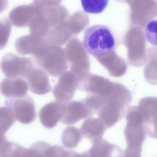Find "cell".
Listing matches in <instances>:
<instances>
[{
    "instance_id": "cell-16",
    "label": "cell",
    "mask_w": 157,
    "mask_h": 157,
    "mask_svg": "<svg viewBox=\"0 0 157 157\" xmlns=\"http://www.w3.org/2000/svg\"><path fill=\"white\" fill-rule=\"evenodd\" d=\"M29 88L26 80L20 77H6L2 80L0 83L1 94L10 98H16L25 95Z\"/></svg>"
},
{
    "instance_id": "cell-29",
    "label": "cell",
    "mask_w": 157,
    "mask_h": 157,
    "mask_svg": "<svg viewBox=\"0 0 157 157\" xmlns=\"http://www.w3.org/2000/svg\"><path fill=\"white\" fill-rule=\"evenodd\" d=\"M12 24L8 18H4L0 21V46L1 49L6 45L11 29Z\"/></svg>"
},
{
    "instance_id": "cell-15",
    "label": "cell",
    "mask_w": 157,
    "mask_h": 157,
    "mask_svg": "<svg viewBox=\"0 0 157 157\" xmlns=\"http://www.w3.org/2000/svg\"><path fill=\"white\" fill-rule=\"evenodd\" d=\"M31 92L44 95L52 90L47 73L41 67L35 66L25 79Z\"/></svg>"
},
{
    "instance_id": "cell-30",
    "label": "cell",
    "mask_w": 157,
    "mask_h": 157,
    "mask_svg": "<svg viewBox=\"0 0 157 157\" xmlns=\"http://www.w3.org/2000/svg\"><path fill=\"white\" fill-rule=\"evenodd\" d=\"M144 33L146 40L157 47V20H151L147 24Z\"/></svg>"
},
{
    "instance_id": "cell-8",
    "label": "cell",
    "mask_w": 157,
    "mask_h": 157,
    "mask_svg": "<svg viewBox=\"0 0 157 157\" xmlns=\"http://www.w3.org/2000/svg\"><path fill=\"white\" fill-rule=\"evenodd\" d=\"M79 81L71 71H66L60 77L52 90L53 94L58 101L66 103L70 101L78 89Z\"/></svg>"
},
{
    "instance_id": "cell-6",
    "label": "cell",
    "mask_w": 157,
    "mask_h": 157,
    "mask_svg": "<svg viewBox=\"0 0 157 157\" xmlns=\"http://www.w3.org/2000/svg\"><path fill=\"white\" fill-rule=\"evenodd\" d=\"M35 66L31 59L19 57L12 53L4 54L1 62L3 73L9 77H20L25 79Z\"/></svg>"
},
{
    "instance_id": "cell-10",
    "label": "cell",
    "mask_w": 157,
    "mask_h": 157,
    "mask_svg": "<svg viewBox=\"0 0 157 157\" xmlns=\"http://www.w3.org/2000/svg\"><path fill=\"white\" fill-rule=\"evenodd\" d=\"M14 99L11 108L16 120L23 124L32 122L36 116L33 99L28 95Z\"/></svg>"
},
{
    "instance_id": "cell-1",
    "label": "cell",
    "mask_w": 157,
    "mask_h": 157,
    "mask_svg": "<svg viewBox=\"0 0 157 157\" xmlns=\"http://www.w3.org/2000/svg\"><path fill=\"white\" fill-rule=\"evenodd\" d=\"M82 43L87 53L96 59L116 50L113 33L109 27L103 25H96L87 28Z\"/></svg>"
},
{
    "instance_id": "cell-26",
    "label": "cell",
    "mask_w": 157,
    "mask_h": 157,
    "mask_svg": "<svg viewBox=\"0 0 157 157\" xmlns=\"http://www.w3.org/2000/svg\"><path fill=\"white\" fill-rule=\"evenodd\" d=\"M0 135H4L5 133L13 125L15 118L13 112L9 107L0 108Z\"/></svg>"
},
{
    "instance_id": "cell-18",
    "label": "cell",
    "mask_w": 157,
    "mask_h": 157,
    "mask_svg": "<svg viewBox=\"0 0 157 157\" xmlns=\"http://www.w3.org/2000/svg\"><path fill=\"white\" fill-rule=\"evenodd\" d=\"M96 59L107 69L112 77H121L124 75L127 71V63L117 54L116 50Z\"/></svg>"
},
{
    "instance_id": "cell-33",
    "label": "cell",
    "mask_w": 157,
    "mask_h": 157,
    "mask_svg": "<svg viewBox=\"0 0 157 157\" xmlns=\"http://www.w3.org/2000/svg\"><path fill=\"white\" fill-rule=\"evenodd\" d=\"M156 10L157 12V1H156Z\"/></svg>"
},
{
    "instance_id": "cell-32",
    "label": "cell",
    "mask_w": 157,
    "mask_h": 157,
    "mask_svg": "<svg viewBox=\"0 0 157 157\" xmlns=\"http://www.w3.org/2000/svg\"><path fill=\"white\" fill-rule=\"evenodd\" d=\"M61 0H33V3L40 8L59 5Z\"/></svg>"
},
{
    "instance_id": "cell-25",
    "label": "cell",
    "mask_w": 157,
    "mask_h": 157,
    "mask_svg": "<svg viewBox=\"0 0 157 157\" xmlns=\"http://www.w3.org/2000/svg\"><path fill=\"white\" fill-rule=\"evenodd\" d=\"M137 107L142 116L144 124L149 119L157 116V97H144L140 100Z\"/></svg>"
},
{
    "instance_id": "cell-3",
    "label": "cell",
    "mask_w": 157,
    "mask_h": 157,
    "mask_svg": "<svg viewBox=\"0 0 157 157\" xmlns=\"http://www.w3.org/2000/svg\"><path fill=\"white\" fill-rule=\"evenodd\" d=\"M64 50L67 60L70 63V71L80 82L90 73V62L88 53L82 43L75 37L66 43Z\"/></svg>"
},
{
    "instance_id": "cell-4",
    "label": "cell",
    "mask_w": 157,
    "mask_h": 157,
    "mask_svg": "<svg viewBox=\"0 0 157 157\" xmlns=\"http://www.w3.org/2000/svg\"><path fill=\"white\" fill-rule=\"evenodd\" d=\"M143 29L137 26L133 27L124 39V44L127 49L128 62L135 67L143 66L147 61L146 39Z\"/></svg>"
},
{
    "instance_id": "cell-13",
    "label": "cell",
    "mask_w": 157,
    "mask_h": 157,
    "mask_svg": "<svg viewBox=\"0 0 157 157\" xmlns=\"http://www.w3.org/2000/svg\"><path fill=\"white\" fill-rule=\"evenodd\" d=\"M66 109L65 103L58 100L47 104L39 112L41 123L46 128H53L61 120L65 113Z\"/></svg>"
},
{
    "instance_id": "cell-21",
    "label": "cell",
    "mask_w": 157,
    "mask_h": 157,
    "mask_svg": "<svg viewBox=\"0 0 157 157\" xmlns=\"http://www.w3.org/2000/svg\"><path fill=\"white\" fill-rule=\"evenodd\" d=\"M72 35L71 32L63 22L52 28L46 39L50 44L61 46L72 38Z\"/></svg>"
},
{
    "instance_id": "cell-27",
    "label": "cell",
    "mask_w": 157,
    "mask_h": 157,
    "mask_svg": "<svg viewBox=\"0 0 157 157\" xmlns=\"http://www.w3.org/2000/svg\"><path fill=\"white\" fill-rule=\"evenodd\" d=\"M81 1L85 12L97 14L104 10L108 5L109 0H81Z\"/></svg>"
},
{
    "instance_id": "cell-14",
    "label": "cell",
    "mask_w": 157,
    "mask_h": 157,
    "mask_svg": "<svg viewBox=\"0 0 157 157\" xmlns=\"http://www.w3.org/2000/svg\"><path fill=\"white\" fill-rule=\"evenodd\" d=\"M40 8L33 3L27 5L18 6L10 11L8 19L13 26L18 27L29 26Z\"/></svg>"
},
{
    "instance_id": "cell-2",
    "label": "cell",
    "mask_w": 157,
    "mask_h": 157,
    "mask_svg": "<svg viewBox=\"0 0 157 157\" xmlns=\"http://www.w3.org/2000/svg\"><path fill=\"white\" fill-rule=\"evenodd\" d=\"M34 59L40 67L54 77H60L68 68L64 49L61 46L49 44Z\"/></svg>"
},
{
    "instance_id": "cell-31",
    "label": "cell",
    "mask_w": 157,
    "mask_h": 157,
    "mask_svg": "<svg viewBox=\"0 0 157 157\" xmlns=\"http://www.w3.org/2000/svg\"><path fill=\"white\" fill-rule=\"evenodd\" d=\"M143 124L146 134L150 137L157 139V116L149 119Z\"/></svg>"
},
{
    "instance_id": "cell-12",
    "label": "cell",
    "mask_w": 157,
    "mask_h": 157,
    "mask_svg": "<svg viewBox=\"0 0 157 157\" xmlns=\"http://www.w3.org/2000/svg\"><path fill=\"white\" fill-rule=\"evenodd\" d=\"M65 104V113L60 121L64 124H75L82 119L91 117L94 113L82 100H70Z\"/></svg>"
},
{
    "instance_id": "cell-23",
    "label": "cell",
    "mask_w": 157,
    "mask_h": 157,
    "mask_svg": "<svg viewBox=\"0 0 157 157\" xmlns=\"http://www.w3.org/2000/svg\"><path fill=\"white\" fill-rule=\"evenodd\" d=\"M83 137L80 129L74 126L66 128L61 136L63 146L69 149L77 147Z\"/></svg>"
},
{
    "instance_id": "cell-11",
    "label": "cell",
    "mask_w": 157,
    "mask_h": 157,
    "mask_svg": "<svg viewBox=\"0 0 157 157\" xmlns=\"http://www.w3.org/2000/svg\"><path fill=\"white\" fill-rule=\"evenodd\" d=\"M48 44L46 38L30 34L17 38L15 42V47L19 54H31L34 57Z\"/></svg>"
},
{
    "instance_id": "cell-19",
    "label": "cell",
    "mask_w": 157,
    "mask_h": 157,
    "mask_svg": "<svg viewBox=\"0 0 157 157\" xmlns=\"http://www.w3.org/2000/svg\"><path fill=\"white\" fill-rule=\"evenodd\" d=\"M83 137L93 143L102 138L107 129L105 125L98 118L91 117L87 118L83 122L80 128Z\"/></svg>"
},
{
    "instance_id": "cell-9",
    "label": "cell",
    "mask_w": 157,
    "mask_h": 157,
    "mask_svg": "<svg viewBox=\"0 0 157 157\" xmlns=\"http://www.w3.org/2000/svg\"><path fill=\"white\" fill-rule=\"evenodd\" d=\"M132 17L134 26L144 29L147 24L157 16L154 0H132Z\"/></svg>"
},
{
    "instance_id": "cell-28",
    "label": "cell",
    "mask_w": 157,
    "mask_h": 157,
    "mask_svg": "<svg viewBox=\"0 0 157 157\" xmlns=\"http://www.w3.org/2000/svg\"><path fill=\"white\" fill-rule=\"evenodd\" d=\"M144 73L147 82L151 85H157V59L147 58Z\"/></svg>"
},
{
    "instance_id": "cell-24",
    "label": "cell",
    "mask_w": 157,
    "mask_h": 157,
    "mask_svg": "<svg viewBox=\"0 0 157 157\" xmlns=\"http://www.w3.org/2000/svg\"><path fill=\"white\" fill-rule=\"evenodd\" d=\"M41 8L44 16L51 28L63 22L66 12L62 6L59 5Z\"/></svg>"
},
{
    "instance_id": "cell-20",
    "label": "cell",
    "mask_w": 157,
    "mask_h": 157,
    "mask_svg": "<svg viewBox=\"0 0 157 157\" xmlns=\"http://www.w3.org/2000/svg\"><path fill=\"white\" fill-rule=\"evenodd\" d=\"M90 149L82 153V157H109L113 155H123L118 146L110 143L102 138L92 143Z\"/></svg>"
},
{
    "instance_id": "cell-17",
    "label": "cell",
    "mask_w": 157,
    "mask_h": 157,
    "mask_svg": "<svg viewBox=\"0 0 157 157\" xmlns=\"http://www.w3.org/2000/svg\"><path fill=\"white\" fill-rule=\"evenodd\" d=\"M125 108L117 103L110 101L96 113L108 129L123 118L126 114Z\"/></svg>"
},
{
    "instance_id": "cell-7",
    "label": "cell",
    "mask_w": 157,
    "mask_h": 157,
    "mask_svg": "<svg viewBox=\"0 0 157 157\" xmlns=\"http://www.w3.org/2000/svg\"><path fill=\"white\" fill-rule=\"evenodd\" d=\"M115 88V82L102 76L89 73L80 81L78 89L90 94L108 97Z\"/></svg>"
},
{
    "instance_id": "cell-5",
    "label": "cell",
    "mask_w": 157,
    "mask_h": 157,
    "mask_svg": "<svg viewBox=\"0 0 157 157\" xmlns=\"http://www.w3.org/2000/svg\"><path fill=\"white\" fill-rule=\"evenodd\" d=\"M127 124L124 134L127 146L123 153L124 157L141 156L142 147L146 133L141 118L135 116L125 117Z\"/></svg>"
},
{
    "instance_id": "cell-22",
    "label": "cell",
    "mask_w": 157,
    "mask_h": 157,
    "mask_svg": "<svg viewBox=\"0 0 157 157\" xmlns=\"http://www.w3.org/2000/svg\"><path fill=\"white\" fill-rule=\"evenodd\" d=\"M29 26L30 34L45 38L51 29L44 16L41 8Z\"/></svg>"
}]
</instances>
